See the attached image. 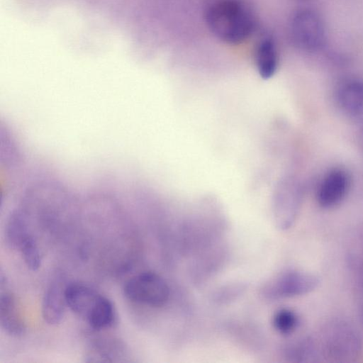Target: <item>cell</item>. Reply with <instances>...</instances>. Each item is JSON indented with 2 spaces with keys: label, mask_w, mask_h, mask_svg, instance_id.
Segmentation results:
<instances>
[{
  "label": "cell",
  "mask_w": 363,
  "mask_h": 363,
  "mask_svg": "<svg viewBox=\"0 0 363 363\" xmlns=\"http://www.w3.org/2000/svg\"><path fill=\"white\" fill-rule=\"evenodd\" d=\"M67 284L62 279L52 281L47 288L42 301V315L44 320L50 325H56L62 320L65 308Z\"/></svg>",
  "instance_id": "52a82bcc"
},
{
  "label": "cell",
  "mask_w": 363,
  "mask_h": 363,
  "mask_svg": "<svg viewBox=\"0 0 363 363\" xmlns=\"http://www.w3.org/2000/svg\"><path fill=\"white\" fill-rule=\"evenodd\" d=\"M333 335L328 340V348L335 354H339V357L350 354L352 352H356L358 346V342L355 335L347 328H343L335 330Z\"/></svg>",
  "instance_id": "9a60e30c"
},
{
  "label": "cell",
  "mask_w": 363,
  "mask_h": 363,
  "mask_svg": "<svg viewBox=\"0 0 363 363\" xmlns=\"http://www.w3.org/2000/svg\"><path fill=\"white\" fill-rule=\"evenodd\" d=\"M318 283L317 278L310 273L287 269L264 284L261 295L271 301L298 296L313 291Z\"/></svg>",
  "instance_id": "3957f363"
},
{
  "label": "cell",
  "mask_w": 363,
  "mask_h": 363,
  "mask_svg": "<svg viewBox=\"0 0 363 363\" xmlns=\"http://www.w3.org/2000/svg\"><path fill=\"white\" fill-rule=\"evenodd\" d=\"M255 65L259 76L264 79L272 77L279 66V54L274 39L266 36L260 39L254 54Z\"/></svg>",
  "instance_id": "8fae6325"
},
{
  "label": "cell",
  "mask_w": 363,
  "mask_h": 363,
  "mask_svg": "<svg viewBox=\"0 0 363 363\" xmlns=\"http://www.w3.org/2000/svg\"><path fill=\"white\" fill-rule=\"evenodd\" d=\"M116 320L117 313L113 302L100 294L86 321L91 328L101 331L113 327Z\"/></svg>",
  "instance_id": "7c38bea8"
},
{
  "label": "cell",
  "mask_w": 363,
  "mask_h": 363,
  "mask_svg": "<svg viewBox=\"0 0 363 363\" xmlns=\"http://www.w3.org/2000/svg\"><path fill=\"white\" fill-rule=\"evenodd\" d=\"M272 325L280 334L289 335L297 328L298 318L296 313L290 309H279L273 316Z\"/></svg>",
  "instance_id": "2e32d148"
},
{
  "label": "cell",
  "mask_w": 363,
  "mask_h": 363,
  "mask_svg": "<svg viewBox=\"0 0 363 363\" xmlns=\"http://www.w3.org/2000/svg\"><path fill=\"white\" fill-rule=\"evenodd\" d=\"M127 347L116 337H102L94 339L89 345L85 357L86 362H120L127 357Z\"/></svg>",
  "instance_id": "30bf717a"
},
{
  "label": "cell",
  "mask_w": 363,
  "mask_h": 363,
  "mask_svg": "<svg viewBox=\"0 0 363 363\" xmlns=\"http://www.w3.org/2000/svg\"><path fill=\"white\" fill-rule=\"evenodd\" d=\"M4 235L9 247L19 249L24 240L30 235L27 215L24 211L16 209L11 213L5 225Z\"/></svg>",
  "instance_id": "4fadbf2b"
},
{
  "label": "cell",
  "mask_w": 363,
  "mask_h": 363,
  "mask_svg": "<svg viewBox=\"0 0 363 363\" xmlns=\"http://www.w3.org/2000/svg\"><path fill=\"white\" fill-rule=\"evenodd\" d=\"M360 289H361V293H360V295H361V298H360V301H361V313H362V318H363V269L362 271V274H361V287H360Z\"/></svg>",
  "instance_id": "d6986e66"
},
{
  "label": "cell",
  "mask_w": 363,
  "mask_h": 363,
  "mask_svg": "<svg viewBox=\"0 0 363 363\" xmlns=\"http://www.w3.org/2000/svg\"><path fill=\"white\" fill-rule=\"evenodd\" d=\"M23 259L27 267L31 271L38 270L41 265V255L35 239L30 235L19 247Z\"/></svg>",
  "instance_id": "e0dca14e"
},
{
  "label": "cell",
  "mask_w": 363,
  "mask_h": 363,
  "mask_svg": "<svg viewBox=\"0 0 363 363\" xmlns=\"http://www.w3.org/2000/svg\"><path fill=\"white\" fill-rule=\"evenodd\" d=\"M350 186V177L341 169L329 172L321 181L317 193L318 201L323 207L338 204L345 196Z\"/></svg>",
  "instance_id": "8992f818"
},
{
  "label": "cell",
  "mask_w": 363,
  "mask_h": 363,
  "mask_svg": "<svg viewBox=\"0 0 363 363\" xmlns=\"http://www.w3.org/2000/svg\"><path fill=\"white\" fill-rule=\"evenodd\" d=\"M290 34L294 43L305 51L319 50L325 40V30L321 18L308 9H300L293 15Z\"/></svg>",
  "instance_id": "277c9868"
},
{
  "label": "cell",
  "mask_w": 363,
  "mask_h": 363,
  "mask_svg": "<svg viewBox=\"0 0 363 363\" xmlns=\"http://www.w3.org/2000/svg\"><path fill=\"white\" fill-rule=\"evenodd\" d=\"M244 290V286L240 284L230 285L227 289L223 288L218 291L215 295L216 300L218 301H229L235 298L236 296H239L242 291Z\"/></svg>",
  "instance_id": "ac0fdd59"
},
{
  "label": "cell",
  "mask_w": 363,
  "mask_h": 363,
  "mask_svg": "<svg viewBox=\"0 0 363 363\" xmlns=\"http://www.w3.org/2000/svg\"><path fill=\"white\" fill-rule=\"evenodd\" d=\"M0 326L11 337H21L26 330L16 298L11 291L1 289L0 295Z\"/></svg>",
  "instance_id": "ba28073f"
},
{
  "label": "cell",
  "mask_w": 363,
  "mask_h": 363,
  "mask_svg": "<svg viewBox=\"0 0 363 363\" xmlns=\"http://www.w3.org/2000/svg\"><path fill=\"white\" fill-rule=\"evenodd\" d=\"M204 19L215 37L230 45L245 41L256 26L251 9L241 0H211L206 6Z\"/></svg>",
  "instance_id": "6da1fadb"
},
{
  "label": "cell",
  "mask_w": 363,
  "mask_h": 363,
  "mask_svg": "<svg viewBox=\"0 0 363 363\" xmlns=\"http://www.w3.org/2000/svg\"><path fill=\"white\" fill-rule=\"evenodd\" d=\"M340 104L352 114L363 113V84L358 81H348L339 89Z\"/></svg>",
  "instance_id": "5bb4252c"
},
{
  "label": "cell",
  "mask_w": 363,
  "mask_h": 363,
  "mask_svg": "<svg viewBox=\"0 0 363 363\" xmlns=\"http://www.w3.org/2000/svg\"><path fill=\"white\" fill-rule=\"evenodd\" d=\"M300 205L298 189L293 184H284L274 196V218L276 225L286 230L294 223Z\"/></svg>",
  "instance_id": "5b68a950"
},
{
  "label": "cell",
  "mask_w": 363,
  "mask_h": 363,
  "mask_svg": "<svg viewBox=\"0 0 363 363\" xmlns=\"http://www.w3.org/2000/svg\"><path fill=\"white\" fill-rule=\"evenodd\" d=\"M100 294L90 286L79 282L67 284L65 289L67 306L74 313L85 320Z\"/></svg>",
  "instance_id": "9c48e42d"
},
{
  "label": "cell",
  "mask_w": 363,
  "mask_h": 363,
  "mask_svg": "<svg viewBox=\"0 0 363 363\" xmlns=\"http://www.w3.org/2000/svg\"><path fill=\"white\" fill-rule=\"evenodd\" d=\"M123 293L132 302L153 308L163 306L169 297L167 282L153 272H143L131 277L125 284Z\"/></svg>",
  "instance_id": "7a4b0ae2"
}]
</instances>
